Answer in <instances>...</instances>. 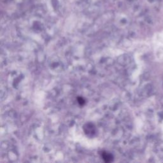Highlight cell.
<instances>
[{
  "mask_svg": "<svg viewBox=\"0 0 163 163\" xmlns=\"http://www.w3.org/2000/svg\"><path fill=\"white\" fill-rule=\"evenodd\" d=\"M79 102L80 104L83 105V104H84V103H85V101H84V100H83V98H79Z\"/></svg>",
  "mask_w": 163,
  "mask_h": 163,
  "instance_id": "cell-2",
  "label": "cell"
},
{
  "mask_svg": "<svg viewBox=\"0 0 163 163\" xmlns=\"http://www.w3.org/2000/svg\"><path fill=\"white\" fill-rule=\"evenodd\" d=\"M102 157L103 159H104V161L107 162H110L111 161H112L113 160V156L112 155H111L110 154L108 153V152H103L102 153Z\"/></svg>",
  "mask_w": 163,
  "mask_h": 163,
  "instance_id": "cell-1",
  "label": "cell"
}]
</instances>
